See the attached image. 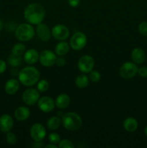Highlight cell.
<instances>
[{"label": "cell", "mask_w": 147, "mask_h": 148, "mask_svg": "<svg viewBox=\"0 0 147 148\" xmlns=\"http://www.w3.org/2000/svg\"><path fill=\"white\" fill-rule=\"evenodd\" d=\"M6 141H7V144L10 145H14L17 143V137H16L14 133L11 132H8L6 134Z\"/></svg>", "instance_id": "obj_27"}, {"label": "cell", "mask_w": 147, "mask_h": 148, "mask_svg": "<svg viewBox=\"0 0 147 148\" xmlns=\"http://www.w3.org/2000/svg\"><path fill=\"white\" fill-rule=\"evenodd\" d=\"M26 51V46L22 43H17L13 46L12 49V53L17 56L24 55V52Z\"/></svg>", "instance_id": "obj_25"}, {"label": "cell", "mask_w": 147, "mask_h": 148, "mask_svg": "<svg viewBox=\"0 0 147 148\" xmlns=\"http://www.w3.org/2000/svg\"><path fill=\"white\" fill-rule=\"evenodd\" d=\"M71 102V98L68 94L61 93L56 97L55 100L56 106L59 109H66L69 106Z\"/></svg>", "instance_id": "obj_18"}, {"label": "cell", "mask_w": 147, "mask_h": 148, "mask_svg": "<svg viewBox=\"0 0 147 148\" xmlns=\"http://www.w3.org/2000/svg\"><path fill=\"white\" fill-rule=\"evenodd\" d=\"M20 81L15 78H12L7 80L4 85V91L8 95H14L20 89Z\"/></svg>", "instance_id": "obj_15"}, {"label": "cell", "mask_w": 147, "mask_h": 148, "mask_svg": "<svg viewBox=\"0 0 147 148\" xmlns=\"http://www.w3.org/2000/svg\"><path fill=\"white\" fill-rule=\"evenodd\" d=\"M87 42L86 36L82 32H76L70 39L71 48L75 51H80L85 47Z\"/></svg>", "instance_id": "obj_6"}, {"label": "cell", "mask_w": 147, "mask_h": 148, "mask_svg": "<svg viewBox=\"0 0 147 148\" xmlns=\"http://www.w3.org/2000/svg\"><path fill=\"white\" fill-rule=\"evenodd\" d=\"M48 141L50 143H52V144H55V145H59V143H60L61 140V137L58 133L56 132H52L50 133V134L48 135Z\"/></svg>", "instance_id": "obj_28"}, {"label": "cell", "mask_w": 147, "mask_h": 148, "mask_svg": "<svg viewBox=\"0 0 147 148\" xmlns=\"http://www.w3.org/2000/svg\"><path fill=\"white\" fill-rule=\"evenodd\" d=\"M22 59L20 56H17L11 53L7 58V63L12 67H18L22 64Z\"/></svg>", "instance_id": "obj_24"}, {"label": "cell", "mask_w": 147, "mask_h": 148, "mask_svg": "<svg viewBox=\"0 0 147 148\" xmlns=\"http://www.w3.org/2000/svg\"><path fill=\"white\" fill-rule=\"evenodd\" d=\"M58 147L59 148H74V145L71 140L65 139V140H61L60 143H59Z\"/></svg>", "instance_id": "obj_30"}, {"label": "cell", "mask_w": 147, "mask_h": 148, "mask_svg": "<svg viewBox=\"0 0 147 148\" xmlns=\"http://www.w3.org/2000/svg\"><path fill=\"white\" fill-rule=\"evenodd\" d=\"M37 106L41 111L45 113H50L53 111L56 104L55 101L49 96H43L39 98L37 101Z\"/></svg>", "instance_id": "obj_12"}, {"label": "cell", "mask_w": 147, "mask_h": 148, "mask_svg": "<svg viewBox=\"0 0 147 148\" xmlns=\"http://www.w3.org/2000/svg\"><path fill=\"white\" fill-rule=\"evenodd\" d=\"M89 79L93 82H98L101 79V75L98 71L92 70L89 72Z\"/></svg>", "instance_id": "obj_29"}, {"label": "cell", "mask_w": 147, "mask_h": 148, "mask_svg": "<svg viewBox=\"0 0 147 148\" xmlns=\"http://www.w3.org/2000/svg\"><path fill=\"white\" fill-rule=\"evenodd\" d=\"M17 77L22 85L26 87H32L40 80V74L37 68L28 66L20 71Z\"/></svg>", "instance_id": "obj_2"}, {"label": "cell", "mask_w": 147, "mask_h": 148, "mask_svg": "<svg viewBox=\"0 0 147 148\" xmlns=\"http://www.w3.org/2000/svg\"><path fill=\"white\" fill-rule=\"evenodd\" d=\"M69 45L67 42L64 40H61L55 46V53L56 55L60 56H65L69 51Z\"/></svg>", "instance_id": "obj_21"}, {"label": "cell", "mask_w": 147, "mask_h": 148, "mask_svg": "<svg viewBox=\"0 0 147 148\" xmlns=\"http://www.w3.org/2000/svg\"><path fill=\"white\" fill-rule=\"evenodd\" d=\"M39 56H40V54L37 50L34 49H30L26 50V51L24 52L23 60L28 64H34L38 62Z\"/></svg>", "instance_id": "obj_16"}, {"label": "cell", "mask_w": 147, "mask_h": 148, "mask_svg": "<svg viewBox=\"0 0 147 148\" xmlns=\"http://www.w3.org/2000/svg\"><path fill=\"white\" fill-rule=\"evenodd\" d=\"M55 64L57 65L59 67H62L66 64V59L63 57V56H59V57L56 58V64Z\"/></svg>", "instance_id": "obj_33"}, {"label": "cell", "mask_w": 147, "mask_h": 148, "mask_svg": "<svg viewBox=\"0 0 147 148\" xmlns=\"http://www.w3.org/2000/svg\"><path fill=\"white\" fill-rule=\"evenodd\" d=\"M40 98V92L35 88H27L23 92L22 99L27 106H33L37 103Z\"/></svg>", "instance_id": "obj_8"}, {"label": "cell", "mask_w": 147, "mask_h": 148, "mask_svg": "<svg viewBox=\"0 0 147 148\" xmlns=\"http://www.w3.org/2000/svg\"><path fill=\"white\" fill-rule=\"evenodd\" d=\"M30 134L35 142H41L46 136V128L40 123H35L30 127Z\"/></svg>", "instance_id": "obj_9"}, {"label": "cell", "mask_w": 147, "mask_h": 148, "mask_svg": "<svg viewBox=\"0 0 147 148\" xmlns=\"http://www.w3.org/2000/svg\"><path fill=\"white\" fill-rule=\"evenodd\" d=\"M19 72H20V71L18 70L17 67H12L10 69V74L13 77H18Z\"/></svg>", "instance_id": "obj_36"}, {"label": "cell", "mask_w": 147, "mask_h": 148, "mask_svg": "<svg viewBox=\"0 0 147 148\" xmlns=\"http://www.w3.org/2000/svg\"><path fill=\"white\" fill-rule=\"evenodd\" d=\"M68 3L71 7H76L80 4V0H68Z\"/></svg>", "instance_id": "obj_35"}, {"label": "cell", "mask_w": 147, "mask_h": 148, "mask_svg": "<svg viewBox=\"0 0 147 148\" xmlns=\"http://www.w3.org/2000/svg\"><path fill=\"white\" fill-rule=\"evenodd\" d=\"M138 75L141 77H147V66H144L138 68Z\"/></svg>", "instance_id": "obj_32"}, {"label": "cell", "mask_w": 147, "mask_h": 148, "mask_svg": "<svg viewBox=\"0 0 147 148\" xmlns=\"http://www.w3.org/2000/svg\"><path fill=\"white\" fill-rule=\"evenodd\" d=\"M3 27H4V23H3V21L1 19H0V31L2 30Z\"/></svg>", "instance_id": "obj_39"}, {"label": "cell", "mask_w": 147, "mask_h": 148, "mask_svg": "<svg viewBox=\"0 0 147 148\" xmlns=\"http://www.w3.org/2000/svg\"><path fill=\"white\" fill-rule=\"evenodd\" d=\"M131 59L136 64H142L146 59L145 52L141 48H135L131 52Z\"/></svg>", "instance_id": "obj_19"}, {"label": "cell", "mask_w": 147, "mask_h": 148, "mask_svg": "<svg viewBox=\"0 0 147 148\" xmlns=\"http://www.w3.org/2000/svg\"><path fill=\"white\" fill-rule=\"evenodd\" d=\"M63 127L69 131H76L82 125V117L75 112H68L63 114L61 119Z\"/></svg>", "instance_id": "obj_3"}, {"label": "cell", "mask_w": 147, "mask_h": 148, "mask_svg": "<svg viewBox=\"0 0 147 148\" xmlns=\"http://www.w3.org/2000/svg\"><path fill=\"white\" fill-rule=\"evenodd\" d=\"M14 118L19 121H24L28 119L30 116V111L26 106H19L14 112Z\"/></svg>", "instance_id": "obj_17"}, {"label": "cell", "mask_w": 147, "mask_h": 148, "mask_svg": "<svg viewBox=\"0 0 147 148\" xmlns=\"http://www.w3.org/2000/svg\"><path fill=\"white\" fill-rule=\"evenodd\" d=\"M89 83V78L85 75H79L75 79V85L78 88L84 89L86 88Z\"/></svg>", "instance_id": "obj_23"}, {"label": "cell", "mask_w": 147, "mask_h": 148, "mask_svg": "<svg viewBox=\"0 0 147 148\" xmlns=\"http://www.w3.org/2000/svg\"><path fill=\"white\" fill-rule=\"evenodd\" d=\"M56 53L50 50H44L40 53L39 61L43 66L50 67L56 64Z\"/></svg>", "instance_id": "obj_11"}, {"label": "cell", "mask_w": 147, "mask_h": 148, "mask_svg": "<svg viewBox=\"0 0 147 148\" xmlns=\"http://www.w3.org/2000/svg\"><path fill=\"white\" fill-rule=\"evenodd\" d=\"M49 82L46 79H40L37 82V90L40 92H45L49 89Z\"/></svg>", "instance_id": "obj_26"}, {"label": "cell", "mask_w": 147, "mask_h": 148, "mask_svg": "<svg viewBox=\"0 0 147 148\" xmlns=\"http://www.w3.org/2000/svg\"><path fill=\"white\" fill-rule=\"evenodd\" d=\"M61 124V119L59 116H52L48 119L46 125L49 130L54 131L59 128Z\"/></svg>", "instance_id": "obj_22"}, {"label": "cell", "mask_w": 147, "mask_h": 148, "mask_svg": "<svg viewBox=\"0 0 147 148\" xmlns=\"http://www.w3.org/2000/svg\"><path fill=\"white\" fill-rule=\"evenodd\" d=\"M14 126V120L10 115L4 114L0 116V131L3 133L10 132Z\"/></svg>", "instance_id": "obj_14"}, {"label": "cell", "mask_w": 147, "mask_h": 148, "mask_svg": "<svg viewBox=\"0 0 147 148\" xmlns=\"http://www.w3.org/2000/svg\"><path fill=\"white\" fill-rule=\"evenodd\" d=\"M33 146L35 147H42L44 145H43V144L42 143V141H41V142H35V144H33Z\"/></svg>", "instance_id": "obj_37"}, {"label": "cell", "mask_w": 147, "mask_h": 148, "mask_svg": "<svg viewBox=\"0 0 147 148\" xmlns=\"http://www.w3.org/2000/svg\"><path fill=\"white\" fill-rule=\"evenodd\" d=\"M52 36L57 40H65L69 38L70 31L66 25L58 24L53 26L51 29Z\"/></svg>", "instance_id": "obj_10"}, {"label": "cell", "mask_w": 147, "mask_h": 148, "mask_svg": "<svg viewBox=\"0 0 147 148\" xmlns=\"http://www.w3.org/2000/svg\"><path fill=\"white\" fill-rule=\"evenodd\" d=\"M7 69V63L3 59H0V75L4 73Z\"/></svg>", "instance_id": "obj_34"}, {"label": "cell", "mask_w": 147, "mask_h": 148, "mask_svg": "<svg viewBox=\"0 0 147 148\" xmlns=\"http://www.w3.org/2000/svg\"><path fill=\"white\" fill-rule=\"evenodd\" d=\"M46 148H57L58 146L55 144H52V143H50V144L47 145L45 146Z\"/></svg>", "instance_id": "obj_38"}, {"label": "cell", "mask_w": 147, "mask_h": 148, "mask_svg": "<svg viewBox=\"0 0 147 148\" xmlns=\"http://www.w3.org/2000/svg\"><path fill=\"white\" fill-rule=\"evenodd\" d=\"M138 69L136 64L134 62H125L120 67L119 74L123 79H129L134 77L138 74Z\"/></svg>", "instance_id": "obj_5"}, {"label": "cell", "mask_w": 147, "mask_h": 148, "mask_svg": "<svg viewBox=\"0 0 147 148\" xmlns=\"http://www.w3.org/2000/svg\"><path fill=\"white\" fill-rule=\"evenodd\" d=\"M78 69L82 73H89L95 66V59L89 55H84L79 58L77 63Z\"/></svg>", "instance_id": "obj_7"}, {"label": "cell", "mask_w": 147, "mask_h": 148, "mask_svg": "<svg viewBox=\"0 0 147 148\" xmlns=\"http://www.w3.org/2000/svg\"><path fill=\"white\" fill-rule=\"evenodd\" d=\"M35 33H37L40 40L44 42L48 41L52 36L50 29L49 28V27L47 25L44 24L43 23L37 25Z\"/></svg>", "instance_id": "obj_13"}, {"label": "cell", "mask_w": 147, "mask_h": 148, "mask_svg": "<svg viewBox=\"0 0 147 148\" xmlns=\"http://www.w3.org/2000/svg\"><path fill=\"white\" fill-rule=\"evenodd\" d=\"M35 29L30 23H22L17 27L15 30L16 38L21 42L29 41L35 36Z\"/></svg>", "instance_id": "obj_4"}, {"label": "cell", "mask_w": 147, "mask_h": 148, "mask_svg": "<svg viewBox=\"0 0 147 148\" xmlns=\"http://www.w3.org/2000/svg\"><path fill=\"white\" fill-rule=\"evenodd\" d=\"M123 128L128 132H134L138 129V124L137 120L133 117H128L123 121Z\"/></svg>", "instance_id": "obj_20"}, {"label": "cell", "mask_w": 147, "mask_h": 148, "mask_svg": "<svg viewBox=\"0 0 147 148\" xmlns=\"http://www.w3.org/2000/svg\"><path fill=\"white\" fill-rule=\"evenodd\" d=\"M46 16L44 7L40 3H31L24 10V17L26 21L31 25L40 24L43 21Z\"/></svg>", "instance_id": "obj_1"}, {"label": "cell", "mask_w": 147, "mask_h": 148, "mask_svg": "<svg viewBox=\"0 0 147 148\" xmlns=\"http://www.w3.org/2000/svg\"><path fill=\"white\" fill-rule=\"evenodd\" d=\"M144 134H145V135L147 137V125L146 126L145 129H144Z\"/></svg>", "instance_id": "obj_40"}, {"label": "cell", "mask_w": 147, "mask_h": 148, "mask_svg": "<svg viewBox=\"0 0 147 148\" xmlns=\"http://www.w3.org/2000/svg\"><path fill=\"white\" fill-rule=\"evenodd\" d=\"M138 30L142 36H147V22H142L138 25Z\"/></svg>", "instance_id": "obj_31"}]
</instances>
